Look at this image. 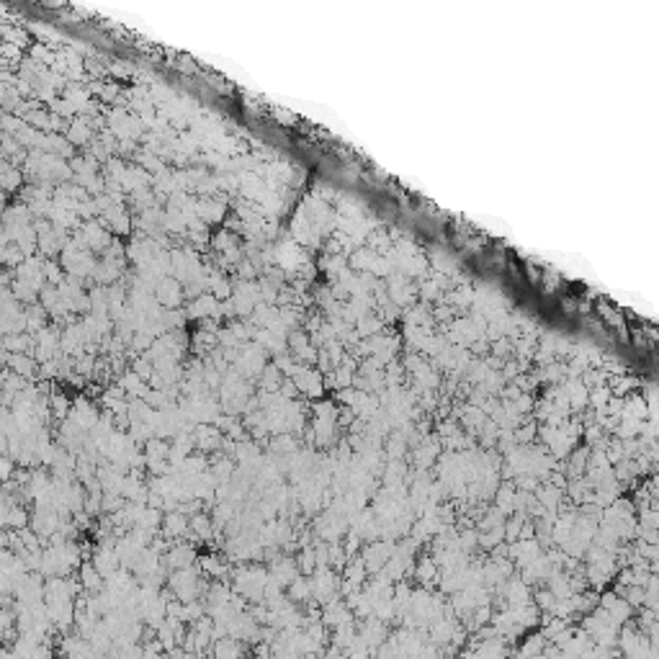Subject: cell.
Listing matches in <instances>:
<instances>
[{
    "instance_id": "2",
    "label": "cell",
    "mask_w": 659,
    "mask_h": 659,
    "mask_svg": "<svg viewBox=\"0 0 659 659\" xmlns=\"http://www.w3.org/2000/svg\"><path fill=\"white\" fill-rule=\"evenodd\" d=\"M603 611L608 613V618H611L613 623H618V626L631 618V605L626 603V600H621V598H615V595H603Z\"/></svg>"
},
{
    "instance_id": "3",
    "label": "cell",
    "mask_w": 659,
    "mask_h": 659,
    "mask_svg": "<svg viewBox=\"0 0 659 659\" xmlns=\"http://www.w3.org/2000/svg\"><path fill=\"white\" fill-rule=\"evenodd\" d=\"M104 575L95 569L93 564H83L80 566V587L83 590H88V593H98V590H104Z\"/></svg>"
},
{
    "instance_id": "4",
    "label": "cell",
    "mask_w": 659,
    "mask_h": 659,
    "mask_svg": "<svg viewBox=\"0 0 659 659\" xmlns=\"http://www.w3.org/2000/svg\"><path fill=\"white\" fill-rule=\"evenodd\" d=\"M430 577H435V562L433 559H423L420 566H417V580H420V582H428Z\"/></svg>"
},
{
    "instance_id": "1",
    "label": "cell",
    "mask_w": 659,
    "mask_h": 659,
    "mask_svg": "<svg viewBox=\"0 0 659 659\" xmlns=\"http://www.w3.org/2000/svg\"><path fill=\"white\" fill-rule=\"evenodd\" d=\"M8 368L13 371V374H19V376H23V379H37V371L39 368V363H37V358L31 356V353H8Z\"/></svg>"
}]
</instances>
